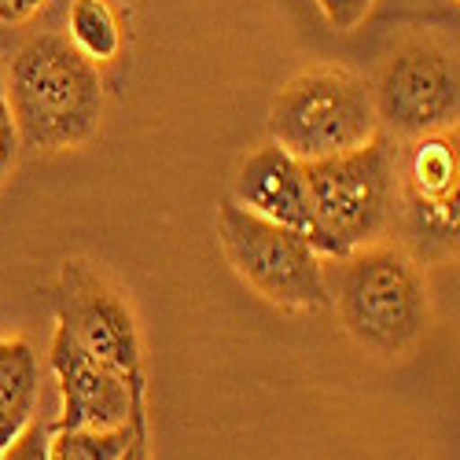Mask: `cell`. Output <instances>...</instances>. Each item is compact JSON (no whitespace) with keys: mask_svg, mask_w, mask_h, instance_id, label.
Here are the masks:
<instances>
[{"mask_svg":"<svg viewBox=\"0 0 460 460\" xmlns=\"http://www.w3.org/2000/svg\"><path fill=\"white\" fill-rule=\"evenodd\" d=\"M233 199L240 207H247L251 214L298 233L317 254L339 258L335 243L324 236V228L314 214V199H310V188H305V177H302V163L280 144H273V140L261 144L240 163Z\"/></svg>","mask_w":460,"mask_h":460,"instance_id":"cell-10","label":"cell"},{"mask_svg":"<svg viewBox=\"0 0 460 460\" xmlns=\"http://www.w3.org/2000/svg\"><path fill=\"white\" fill-rule=\"evenodd\" d=\"M217 236L236 277L265 302L291 314H317L332 305L321 254L291 228L251 214L236 199H225L217 207Z\"/></svg>","mask_w":460,"mask_h":460,"instance_id":"cell-5","label":"cell"},{"mask_svg":"<svg viewBox=\"0 0 460 460\" xmlns=\"http://www.w3.org/2000/svg\"><path fill=\"white\" fill-rule=\"evenodd\" d=\"M398 203L405 207L409 228L420 247H456V203H460V147L456 126L405 140L394 151Z\"/></svg>","mask_w":460,"mask_h":460,"instance_id":"cell-8","label":"cell"},{"mask_svg":"<svg viewBox=\"0 0 460 460\" xmlns=\"http://www.w3.org/2000/svg\"><path fill=\"white\" fill-rule=\"evenodd\" d=\"M133 438V424L111 431H52L49 460H119Z\"/></svg>","mask_w":460,"mask_h":460,"instance_id":"cell-13","label":"cell"},{"mask_svg":"<svg viewBox=\"0 0 460 460\" xmlns=\"http://www.w3.org/2000/svg\"><path fill=\"white\" fill-rule=\"evenodd\" d=\"M49 0H0V22L4 26H22L41 12Z\"/></svg>","mask_w":460,"mask_h":460,"instance_id":"cell-17","label":"cell"},{"mask_svg":"<svg viewBox=\"0 0 460 460\" xmlns=\"http://www.w3.org/2000/svg\"><path fill=\"white\" fill-rule=\"evenodd\" d=\"M49 365L63 398L52 431H111L129 424L133 391L144 379H129L103 365L100 358H93L63 324H56Z\"/></svg>","mask_w":460,"mask_h":460,"instance_id":"cell-9","label":"cell"},{"mask_svg":"<svg viewBox=\"0 0 460 460\" xmlns=\"http://www.w3.org/2000/svg\"><path fill=\"white\" fill-rule=\"evenodd\" d=\"M394 151H398L394 140L379 129L368 144L354 151L302 163L314 214L324 228V236L335 243L339 258L376 243L394 221V207H398Z\"/></svg>","mask_w":460,"mask_h":460,"instance_id":"cell-4","label":"cell"},{"mask_svg":"<svg viewBox=\"0 0 460 460\" xmlns=\"http://www.w3.org/2000/svg\"><path fill=\"white\" fill-rule=\"evenodd\" d=\"M19 144L70 151L100 133L103 78L63 33H33L4 70Z\"/></svg>","mask_w":460,"mask_h":460,"instance_id":"cell-1","label":"cell"},{"mask_svg":"<svg viewBox=\"0 0 460 460\" xmlns=\"http://www.w3.org/2000/svg\"><path fill=\"white\" fill-rule=\"evenodd\" d=\"M49 446H52V428L33 416L22 428V435L0 453V460H49Z\"/></svg>","mask_w":460,"mask_h":460,"instance_id":"cell-15","label":"cell"},{"mask_svg":"<svg viewBox=\"0 0 460 460\" xmlns=\"http://www.w3.org/2000/svg\"><path fill=\"white\" fill-rule=\"evenodd\" d=\"M372 4L376 0H317V8H321V15L339 30V33H350V30H358L365 19H368V12H372Z\"/></svg>","mask_w":460,"mask_h":460,"instance_id":"cell-16","label":"cell"},{"mask_svg":"<svg viewBox=\"0 0 460 460\" xmlns=\"http://www.w3.org/2000/svg\"><path fill=\"white\" fill-rule=\"evenodd\" d=\"M379 129L394 140H416L456 126L460 74L456 52L435 37H412L398 45L372 85Z\"/></svg>","mask_w":460,"mask_h":460,"instance_id":"cell-6","label":"cell"},{"mask_svg":"<svg viewBox=\"0 0 460 460\" xmlns=\"http://www.w3.org/2000/svg\"><path fill=\"white\" fill-rule=\"evenodd\" d=\"M56 317L59 324L82 342V347L122 372L129 379H144V347L133 305L103 273L89 261H63L56 280Z\"/></svg>","mask_w":460,"mask_h":460,"instance_id":"cell-7","label":"cell"},{"mask_svg":"<svg viewBox=\"0 0 460 460\" xmlns=\"http://www.w3.org/2000/svg\"><path fill=\"white\" fill-rule=\"evenodd\" d=\"M328 295L350 339L379 358L412 350L431 321L424 277L402 247L368 243L342 254Z\"/></svg>","mask_w":460,"mask_h":460,"instance_id":"cell-2","label":"cell"},{"mask_svg":"<svg viewBox=\"0 0 460 460\" xmlns=\"http://www.w3.org/2000/svg\"><path fill=\"white\" fill-rule=\"evenodd\" d=\"M41 398V365L30 339H0V453H4L37 412Z\"/></svg>","mask_w":460,"mask_h":460,"instance_id":"cell-11","label":"cell"},{"mask_svg":"<svg viewBox=\"0 0 460 460\" xmlns=\"http://www.w3.org/2000/svg\"><path fill=\"white\" fill-rule=\"evenodd\" d=\"M270 133L298 163L354 151L379 133L372 85L342 66L302 70L273 96Z\"/></svg>","mask_w":460,"mask_h":460,"instance_id":"cell-3","label":"cell"},{"mask_svg":"<svg viewBox=\"0 0 460 460\" xmlns=\"http://www.w3.org/2000/svg\"><path fill=\"white\" fill-rule=\"evenodd\" d=\"M19 129H15V114L8 100V82H4V66H0V181L12 177L19 163Z\"/></svg>","mask_w":460,"mask_h":460,"instance_id":"cell-14","label":"cell"},{"mask_svg":"<svg viewBox=\"0 0 460 460\" xmlns=\"http://www.w3.org/2000/svg\"><path fill=\"white\" fill-rule=\"evenodd\" d=\"M66 41L93 66H103L111 59H119L122 52V22L107 0H70Z\"/></svg>","mask_w":460,"mask_h":460,"instance_id":"cell-12","label":"cell"}]
</instances>
